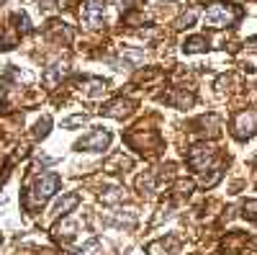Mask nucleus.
<instances>
[{"mask_svg":"<svg viewBox=\"0 0 257 255\" xmlns=\"http://www.w3.org/2000/svg\"><path fill=\"white\" fill-rule=\"evenodd\" d=\"M85 121H88V116H70V119H64L62 121V126H64V129H70V126H80V124H85Z\"/></svg>","mask_w":257,"mask_h":255,"instance_id":"nucleus-12","label":"nucleus"},{"mask_svg":"<svg viewBox=\"0 0 257 255\" xmlns=\"http://www.w3.org/2000/svg\"><path fill=\"white\" fill-rule=\"evenodd\" d=\"M108 144H111V132L95 129L90 137H85V139L77 142V150H85V152H103Z\"/></svg>","mask_w":257,"mask_h":255,"instance_id":"nucleus-4","label":"nucleus"},{"mask_svg":"<svg viewBox=\"0 0 257 255\" xmlns=\"http://www.w3.org/2000/svg\"><path fill=\"white\" fill-rule=\"evenodd\" d=\"M103 16H105V6L100 3V0H88L82 8H80V18L85 26L90 29H98L103 24Z\"/></svg>","mask_w":257,"mask_h":255,"instance_id":"nucleus-3","label":"nucleus"},{"mask_svg":"<svg viewBox=\"0 0 257 255\" xmlns=\"http://www.w3.org/2000/svg\"><path fill=\"white\" fill-rule=\"evenodd\" d=\"M77 204H80V194H67L64 199H59V201H57V206H54V214H57V217L70 214V209H75Z\"/></svg>","mask_w":257,"mask_h":255,"instance_id":"nucleus-8","label":"nucleus"},{"mask_svg":"<svg viewBox=\"0 0 257 255\" xmlns=\"http://www.w3.org/2000/svg\"><path fill=\"white\" fill-rule=\"evenodd\" d=\"M0 3H3V0H0Z\"/></svg>","mask_w":257,"mask_h":255,"instance_id":"nucleus-16","label":"nucleus"},{"mask_svg":"<svg viewBox=\"0 0 257 255\" xmlns=\"http://www.w3.org/2000/svg\"><path fill=\"white\" fill-rule=\"evenodd\" d=\"M59 188V176L57 173H44L39 181H36V186H34V201L36 204H44L47 199H52L54 196V191Z\"/></svg>","mask_w":257,"mask_h":255,"instance_id":"nucleus-2","label":"nucleus"},{"mask_svg":"<svg viewBox=\"0 0 257 255\" xmlns=\"http://www.w3.org/2000/svg\"><path fill=\"white\" fill-rule=\"evenodd\" d=\"M72 255H85V252H72Z\"/></svg>","mask_w":257,"mask_h":255,"instance_id":"nucleus-15","label":"nucleus"},{"mask_svg":"<svg viewBox=\"0 0 257 255\" xmlns=\"http://www.w3.org/2000/svg\"><path fill=\"white\" fill-rule=\"evenodd\" d=\"M82 252H85V255H100V252H103V245H100V240H90L88 245L82 247Z\"/></svg>","mask_w":257,"mask_h":255,"instance_id":"nucleus-11","label":"nucleus"},{"mask_svg":"<svg viewBox=\"0 0 257 255\" xmlns=\"http://www.w3.org/2000/svg\"><path fill=\"white\" fill-rule=\"evenodd\" d=\"M234 134H237L239 139H247V137L257 134V111L239 114L237 121H234Z\"/></svg>","mask_w":257,"mask_h":255,"instance_id":"nucleus-5","label":"nucleus"},{"mask_svg":"<svg viewBox=\"0 0 257 255\" xmlns=\"http://www.w3.org/2000/svg\"><path fill=\"white\" fill-rule=\"evenodd\" d=\"M211 160V147H193L190 150V155H188V162L196 167V170H203L206 167V162Z\"/></svg>","mask_w":257,"mask_h":255,"instance_id":"nucleus-6","label":"nucleus"},{"mask_svg":"<svg viewBox=\"0 0 257 255\" xmlns=\"http://www.w3.org/2000/svg\"><path fill=\"white\" fill-rule=\"evenodd\" d=\"M128 111H132V103L123 101V98H118V101L108 103V106L103 109V114H105V116H113V119H123Z\"/></svg>","mask_w":257,"mask_h":255,"instance_id":"nucleus-7","label":"nucleus"},{"mask_svg":"<svg viewBox=\"0 0 257 255\" xmlns=\"http://www.w3.org/2000/svg\"><path fill=\"white\" fill-rule=\"evenodd\" d=\"M62 75H64V65H52V67L44 72V85H47V88H54Z\"/></svg>","mask_w":257,"mask_h":255,"instance_id":"nucleus-9","label":"nucleus"},{"mask_svg":"<svg viewBox=\"0 0 257 255\" xmlns=\"http://www.w3.org/2000/svg\"><path fill=\"white\" fill-rule=\"evenodd\" d=\"M244 217L252 219V222H257V201H247L244 204Z\"/></svg>","mask_w":257,"mask_h":255,"instance_id":"nucleus-13","label":"nucleus"},{"mask_svg":"<svg viewBox=\"0 0 257 255\" xmlns=\"http://www.w3.org/2000/svg\"><path fill=\"white\" fill-rule=\"evenodd\" d=\"M49 134V119H41L36 126V137H47Z\"/></svg>","mask_w":257,"mask_h":255,"instance_id":"nucleus-14","label":"nucleus"},{"mask_svg":"<svg viewBox=\"0 0 257 255\" xmlns=\"http://www.w3.org/2000/svg\"><path fill=\"white\" fill-rule=\"evenodd\" d=\"M206 47H208V41H206L203 36H193V39L185 41L183 49H185V52H201V49H206Z\"/></svg>","mask_w":257,"mask_h":255,"instance_id":"nucleus-10","label":"nucleus"},{"mask_svg":"<svg viewBox=\"0 0 257 255\" xmlns=\"http://www.w3.org/2000/svg\"><path fill=\"white\" fill-rule=\"evenodd\" d=\"M239 8H234V6H226V3H211L203 13V21H206V26L211 29H224V26H231L234 21L239 18Z\"/></svg>","mask_w":257,"mask_h":255,"instance_id":"nucleus-1","label":"nucleus"}]
</instances>
